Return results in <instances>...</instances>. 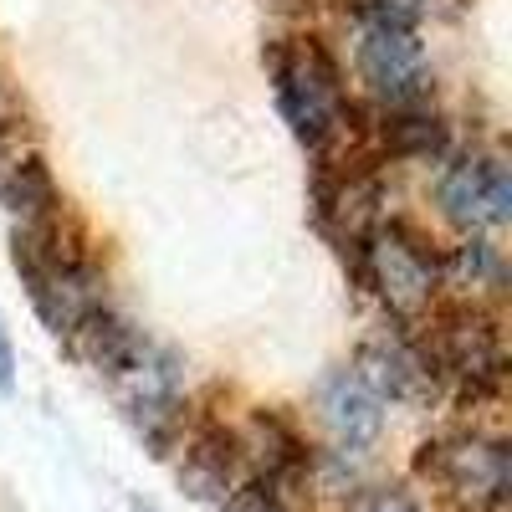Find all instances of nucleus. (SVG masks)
<instances>
[{"label":"nucleus","mask_w":512,"mask_h":512,"mask_svg":"<svg viewBox=\"0 0 512 512\" xmlns=\"http://www.w3.org/2000/svg\"><path fill=\"white\" fill-rule=\"evenodd\" d=\"M272 93L297 144L328 149L344 134L349 123L344 77H338V62L318 41H282V47H272Z\"/></svg>","instance_id":"nucleus-1"},{"label":"nucleus","mask_w":512,"mask_h":512,"mask_svg":"<svg viewBox=\"0 0 512 512\" xmlns=\"http://www.w3.org/2000/svg\"><path fill=\"white\" fill-rule=\"evenodd\" d=\"M420 477H431L456 507L472 512H502L512 472H507V446L497 436H441L420 446Z\"/></svg>","instance_id":"nucleus-2"},{"label":"nucleus","mask_w":512,"mask_h":512,"mask_svg":"<svg viewBox=\"0 0 512 512\" xmlns=\"http://www.w3.org/2000/svg\"><path fill=\"white\" fill-rule=\"evenodd\" d=\"M364 277H369V287L379 292V303L390 313L415 318V313H425L436 303L441 262L405 226H384V231L364 236Z\"/></svg>","instance_id":"nucleus-3"},{"label":"nucleus","mask_w":512,"mask_h":512,"mask_svg":"<svg viewBox=\"0 0 512 512\" xmlns=\"http://www.w3.org/2000/svg\"><path fill=\"white\" fill-rule=\"evenodd\" d=\"M441 216L461 231H487L512 221V180L507 164L497 154H461L446 164V175L436 185Z\"/></svg>","instance_id":"nucleus-4"},{"label":"nucleus","mask_w":512,"mask_h":512,"mask_svg":"<svg viewBox=\"0 0 512 512\" xmlns=\"http://www.w3.org/2000/svg\"><path fill=\"white\" fill-rule=\"evenodd\" d=\"M441 379H456L466 395H492L502 374H507V349H502V333L492 328V318L482 313H456L441 338H436V349H431Z\"/></svg>","instance_id":"nucleus-5"},{"label":"nucleus","mask_w":512,"mask_h":512,"mask_svg":"<svg viewBox=\"0 0 512 512\" xmlns=\"http://www.w3.org/2000/svg\"><path fill=\"white\" fill-rule=\"evenodd\" d=\"M359 77L390 103H425V47L415 31H395V26H364L359 31Z\"/></svg>","instance_id":"nucleus-6"},{"label":"nucleus","mask_w":512,"mask_h":512,"mask_svg":"<svg viewBox=\"0 0 512 512\" xmlns=\"http://www.w3.org/2000/svg\"><path fill=\"white\" fill-rule=\"evenodd\" d=\"M318 415L328 425L338 456H364L384 431V400L359 369H333L318 384Z\"/></svg>","instance_id":"nucleus-7"},{"label":"nucleus","mask_w":512,"mask_h":512,"mask_svg":"<svg viewBox=\"0 0 512 512\" xmlns=\"http://www.w3.org/2000/svg\"><path fill=\"white\" fill-rule=\"evenodd\" d=\"M0 200L11 205V216H21L26 231L52 226L57 205H62V195H57V185H52V169L41 164L36 154L16 159V164H11V175H0Z\"/></svg>","instance_id":"nucleus-8"},{"label":"nucleus","mask_w":512,"mask_h":512,"mask_svg":"<svg viewBox=\"0 0 512 512\" xmlns=\"http://www.w3.org/2000/svg\"><path fill=\"white\" fill-rule=\"evenodd\" d=\"M390 128H384V149L395 159H441L446 154V123L425 108V103H405V108H390Z\"/></svg>","instance_id":"nucleus-9"},{"label":"nucleus","mask_w":512,"mask_h":512,"mask_svg":"<svg viewBox=\"0 0 512 512\" xmlns=\"http://www.w3.org/2000/svg\"><path fill=\"white\" fill-rule=\"evenodd\" d=\"M441 282L461 287V292H497L507 282V267H502V251L492 241H461L446 262H441Z\"/></svg>","instance_id":"nucleus-10"},{"label":"nucleus","mask_w":512,"mask_h":512,"mask_svg":"<svg viewBox=\"0 0 512 512\" xmlns=\"http://www.w3.org/2000/svg\"><path fill=\"white\" fill-rule=\"evenodd\" d=\"M221 512H292V502L282 497V482L256 477L246 487H231L226 502H221Z\"/></svg>","instance_id":"nucleus-11"},{"label":"nucleus","mask_w":512,"mask_h":512,"mask_svg":"<svg viewBox=\"0 0 512 512\" xmlns=\"http://www.w3.org/2000/svg\"><path fill=\"white\" fill-rule=\"evenodd\" d=\"M349 512H425V507L410 492H400V487H364L349 502Z\"/></svg>","instance_id":"nucleus-12"},{"label":"nucleus","mask_w":512,"mask_h":512,"mask_svg":"<svg viewBox=\"0 0 512 512\" xmlns=\"http://www.w3.org/2000/svg\"><path fill=\"white\" fill-rule=\"evenodd\" d=\"M11 369H16V354H11V333L0 323V390H11Z\"/></svg>","instance_id":"nucleus-13"}]
</instances>
